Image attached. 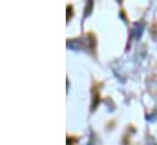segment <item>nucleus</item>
<instances>
[{"instance_id": "nucleus-5", "label": "nucleus", "mask_w": 157, "mask_h": 145, "mask_svg": "<svg viewBox=\"0 0 157 145\" xmlns=\"http://www.w3.org/2000/svg\"><path fill=\"white\" fill-rule=\"evenodd\" d=\"M151 32L155 37H157V22H154L152 23V28H151Z\"/></svg>"}, {"instance_id": "nucleus-2", "label": "nucleus", "mask_w": 157, "mask_h": 145, "mask_svg": "<svg viewBox=\"0 0 157 145\" xmlns=\"http://www.w3.org/2000/svg\"><path fill=\"white\" fill-rule=\"evenodd\" d=\"M86 37H88V43H89V49L91 50V51H95V49H96V37H95V34L93 33V32H89L88 34H86Z\"/></svg>"}, {"instance_id": "nucleus-4", "label": "nucleus", "mask_w": 157, "mask_h": 145, "mask_svg": "<svg viewBox=\"0 0 157 145\" xmlns=\"http://www.w3.org/2000/svg\"><path fill=\"white\" fill-rule=\"evenodd\" d=\"M75 143H77V138L67 135V145H75Z\"/></svg>"}, {"instance_id": "nucleus-3", "label": "nucleus", "mask_w": 157, "mask_h": 145, "mask_svg": "<svg viewBox=\"0 0 157 145\" xmlns=\"http://www.w3.org/2000/svg\"><path fill=\"white\" fill-rule=\"evenodd\" d=\"M73 16V5L68 4L67 5V22L70 21V18Z\"/></svg>"}, {"instance_id": "nucleus-1", "label": "nucleus", "mask_w": 157, "mask_h": 145, "mask_svg": "<svg viewBox=\"0 0 157 145\" xmlns=\"http://www.w3.org/2000/svg\"><path fill=\"white\" fill-rule=\"evenodd\" d=\"M101 84L100 83H95L93 89H91V94H93V104H91V110H95L98 108V105L101 101V95H100V88Z\"/></svg>"}]
</instances>
